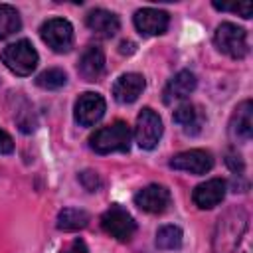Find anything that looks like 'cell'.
Listing matches in <instances>:
<instances>
[{
  "instance_id": "1",
  "label": "cell",
  "mask_w": 253,
  "mask_h": 253,
  "mask_svg": "<svg viewBox=\"0 0 253 253\" xmlns=\"http://www.w3.org/2000/svg\"><path fill=\"white\" fill-rule=\"evenodd\" d=\"M247 221H249V215L243 208L233 206V208L225 210L219 215L215 229H213V239H211L213 251L215 253H233L247 229Z\"/></svg>"
},
{
  "instance_id": "2",
  "label": "cell",
  "mask_w": 253,
  "mask_h": 253,
  "mask_svg": "<svg viewBox=\"0 0 253 253\" xmlns=\"http://www.w3.org/2000/svg\"><path fill=\"white\" fill-rule=\"evenodd\" d=\"M89 146L97 154L126 152L130 148V128L125 121H115L107 126L97 128L89 136Z\"/></svg>"
},
{
  "instance_id": "3",
  "label": "cell",
  "mask_w": 253,
  "mask_h": 253,
  "mask_svg": "<svg viewBox=\"0 0 253 253\" xmlns=\"http://www.w3.org/2000/svg\"><path fill=\"white\" fill-rule=\"evenodd\" d=\"M0 59L12 73L26 77V75H32V71L38 67L40 55L30 40H18L14 43H8L2 49Z\"/></svg>"
},
{
  "instance_id": "4",
  "label": "cell",
  "mask_w": 253,
  "mask_h": 253,
  "mask_svg": "<svg viewBox=\"0 0 253 253\" xmlns=\"http://www.w3.org/2000/svg\"><path fill=\"white\" fill-rule=\"evenodd\" d=\"M213 43L215 47L229 55L231 59H243L249 53L247 43V32L231 22H221L213 32Z\"/></svg>"
},
{
  "instance_id": "5",
  "label": "cell",
  "mask_w": 253,
  "mask_h": 253,
  "mask_svg": "<svg viewBox=\"0 0 253 253\" xmlns=\"http://www.w3.org/2000/svg\"><path fill=\"white\" fill-rule=\"evenodd\" d=\"M40 36L47 47H51L55 53H67L73 47V26L65 18H49L42 24Z\"/></svg>"
},
{
  "instance_id": "6",
  "label": "cell",
  "mask_w": 253,
  "mask_h": 253,
  "mask_svg": "<svg viewBox=\"0 0 253 253\" xmlns=\"http://www.w3.org/2000/svg\"><path fill=\"white\" fill-rule=\"evenodd\" d=\"M162 119L156 111H152L150 107L140 109L138 117H136V126H134V140L140 148L144 150H152L160 138H162Z\"/></svg>"
},
{
  "instance_id": "7",
  "label": "cell",
  "mask_w": 253,
  "mask_h": 253,
  "mask_svg": "<svg viewBox=\"0 0 253 253\" xmlns=\"http://www.w3.org/2000/svg\"><path fill=\"white\" fill-rule=\"evenodd\" d=\"M101 227L105 233L119 241H128L136 231L134 217L119 204H113L103 215H101Z\"/></svg>"
},
{
  "instance_id": "8",
  "label": "cell",
  "mask_w": 253,
  "mask_h": 253,
  "mask_svg": "<svg viewBox=\"0 0 253 253\" xmlns=\"http://www.w3.org/2000/svg\"><path fill=\"white\" fill-rule=\"evenodd\" d=\"M105 111H107V103H105L103 95L87 91V93H81L77 97L75 107H73V117H75L77 125L93 126L95 123H99L103 119Z\"/></svg>"
},
{
  "instance_id": "9",
  "label": "cell",
  "mask_w": 253,
  "mask_h": 253,
  "mask_svg": "<svg viewBox=\"0 0 253 253\" xmlns=\"http://www.w3.org/2000/svg\"><path fill=\"white\" fill-rule=\"evenodd\" d=\"M172 202L170 190L162 184H148L134 194V206L146 213H162Z\"/></svg>"
},
{
  "instance_id": "10",
  "label": "cell",
  "mask_w": 253,
  "mask_h": 253,
  "mask_svg": "<svg viewBox=\"0 0 253 253\" xmlns=\"http://www.w3.org/2000/svg\"><path fill=\"white\" fill-rule=\"evenodd\" d=\"M211 166H213V156L202 148L184 150L170 158V168L190 172V174H206L211 170Z\"/></svg>"
},
{
  "instance_id": "11",
  "label": "cell",
  "mask_w": 253,
  "mask_h": 253,
  "mask_svg": "<svg viewBox=\"0 0 253 253\" xmlns=\"http://www.w3.org/2000/svg\"><path fill=\"white\" fill-rule=\"evenodd\" d=\"M132 22L142 36H162L170 26V16L158 8H140L134 12Z\"/></svg>"
},
{
  "instance_id": "12",
  "label": "cell",
  "mask_w": 253,
  "mask_h": 253,
  "mask_svg": "<svg viewBox=\"0 0 253 253\" xmlns=\"http://www.w3.org/2000/svg\"><path fill=\"white\" fill-rule=\"evenodd\" d=\"M253 134V103L251 99L241 101L229 119V136L235 142H247Z\"/></svg>"
},
{
  "instance_id": "13",
  "label": "cell",
  "mask_w": 253,
  "mask_h": 253,
  "mask_svg": "<svg viewBox=\"0 0 253 253\" xmlns=\"http://www.w3.org/2000/svg\"><path fill=\"white\" fill-rule=\"evenodd\" d=\"M196 85H198L196 75H194L192 71H188V69H182V71H178V73L166 83V87H164V91H162V101H164L166 105L180 103V101L188 99V97L194 93Z\"/></svg>"
},
{
  "instance_id": "14",
  "label": "cell",
  "mask_w": 253,
  "mask_h": 253,
  "mask_svg": "<svg viewBox=\"0 0 253 253\" xmlns=\"http://www.w3.org/2000/svg\"><path fill=\"white\" fill-rule=\"evenodd\" d=\"M225 190H227L225 180L211 178V180H206V182H202V184H198L194 188L192 200L200 210H211V208H215V206H219L223 202Z\"/></svg>"
},
{
  "instance_id": "15",
  "label": "cell",
  "mask_w": 253,
  "mask_h": 253,
  "mask_svg": "<svg viewBox=\"0 0 253 253\" xmlns=\"http://www.w3.org/2000/svg\"><path fill=\"white\" fill-rule=\"evenodd\" d=\"M77 73L89 83L101 79V75L105 73V53L99 45H87L83 49L77 63Z\"/></svg>"
},
{
  "instance_id": "16",
  "label": "cell",
  "mask_w": 253,
  "mask_h": 253,
  "mask_svg": "<svg viewBox=\"0 0 253 253\" xmlns=\"http://www.w3.org/2000/svg\"><path fill=\"white\" fill-rule=\"evenodd\" d=\"M144 87H146V81L140 73H123L113 83V97H115V101H119L123 105H128V103H134L140 97Z\"/></svg>"
},
{
  "instance_id": "17",
  "label": "cell",
  "mask_w": 253,
  "mask_h": 253,
  "mask_svg": "<svg viewBox=\"0 0 253 253\" xmlns=\"http://www.w3.org/2000/svg\"><path fill=\"white\" fill-rule=\"evenodd\" d=\"M85 24L87 28L99 36V38H113L119 28H121V22H119V16L115 12H109L105 8H95L87 14L85 18Z\"/></svg>"
},
{
  "instance_id": "18",
  "label": "cell",
  "mask_w": 253,
  "mask_h": 253,
  "mask_svg": "<svg viewBox=\"0 0 253 253\" xmlns=\"http://www.w3.org/2000/svg\"><path fill=\"white\" fill-rule=\"evenodd\" d=\"M172 119H174V123L180 125V128H182L186 134H190V136L200 134L202 128H204V123H206L204 111H202L198 105H194V103H182V105L174 111Z\"/></svg>"
},
{
  "instance_id": "19",
  "label": "cell",
  "mask_w": 253,
  "mask_h": 253,
  "mask_svg": "<svg viewBox=\"0 0 253 253\" xmlns=\"http://www.w3.org/2000/svg\"><path fill=\"white\" fill-rule=\"evenodd\" d=\"M89 223V213L79 208H63L57 213V229L61 231H79L87 227Z\"/></svg>"
},
{
  "instance_id": "20",
  "label": "cell",
  "mask_w": 253,
  "mask_h": 253,
  "mask_svg": "<svg viewBox=\"0 0 253 253\" xmlns=\"http://www.w3.org/2000/svg\"><path fill=\"white\" fill-rule=\"evenodd\" d=\"M20 26H22V20L18 10L10 4H0V40H6L12 34H16Z\"/></svg>"
},
{
  "instance_id": "21",
  "label": "cell",
  "mask_w": 253,
  "mask_h": 253,
  "mask_svg": "<svg viewBox=\"0 0 253 253\" xmlns=\"http://www.w3.org/2000/svg\"><path fill=\"white\" fill-rule=\"evenodd\" d=\"M182 229L178 225H162L158 231H156V247L162 249V251H170V249H178L182 245Z\"/></svg>"
},
{
  "instance_id": "22",
  "label": "cell",
  "mask_w": 253,
  "mask_h": 253,
  "mask_svg": "<svg viewBox=\"0 0 253 253\" xmlns=\"http://www.w3.org/2000/svg\"><path fill=\"white\" fill-rule=\"evenodd\" d=\"M65 83H67V75H65V71L59 69V67L45 69V71H42V73L36 77V85L42 87V89H47V91L61 89Z\"/></svg>"
},
{
  "instance_id": "23",
  "label": "cell",
  "mask_w": 253,
  "mask_h": 253,
  "mask_svg": "<svg viewBox=\"0 0 253 253\" xmlns=\"http://www.w3.org/2000/svg\"><path fill=\"white\" fill-rule=\"evenodd\" d=\"M215 10H221V12H233V14H239L241 18H251L253 14V4L251 2H243V4H225V2H213L211 4Z\"/></svg>"
},
{
  "instance_id": "24",
  "label": "cell",
  "mask_w": 253,
  "mask_h": 253,
  "mask_svg": "<svg viewBox=\"0 0 253 253\" xmlns=\"http://www.w3.org/2000/svg\"><path fill=\"white\" fill-rule=\"evenodd\" d=\"M79 182L83 184V188H85L87 192H97L99 186H101V180H99L97 172H93V170H83V172L79 174Z\"/></svg>"
},
{
  "instance_id": "25",
  "label": "cell",
  "mask_w": 253,
  "mask_h": 253,
  "mask_svg": "<svg viewBox=\"0 0 253 253\" xmlns=\"http://www.w3.org/2000/svg\"><path fill=\"white\" fill-rule=\"evenodd\" d=\"M14 150V140H12V136L4 130V128H0V154H10Z\"/></svg>"
},
{
  "instance_id": "26",
  "label": "cell",
  "mask_w": 253,
  "mask_h": 253,
  "mask_svg": "<svg viewBox=\"0 0 253 253\" xmlns=\"http://www.w3.org/2000/svg\"><path fill=\"white\" fill-rule=\"evenodd\" d=\"M59 253H89V249H87V245H85V241L83 239H73L65 249H61Z\"/></svg>"
},
{
  "instance_id": "27",
  "label": "cell",
  "mask_w": 253,
  "mask_h": 253,
  "mask_svg": "<svg viewBox=\"0 0 253 253\" xmlns=\"http://www.w3.org/2000/svg\"><path fill=\"white\" fill-rule=\"evenodd\" d=\"M225 162L229 164V168H231V172H243V160H241V156L239 154H235V152H227V158H225Z\"/></svg>"
},
{
  "instance_id": "28",
  "label": "cell",
  "mask_w": 253,
  "mask_h": 253,
  "mask_svg": "<svg viewBox=\"0 0 253 253\" xmlns=\"http://www.w3.org/2000/svg\"><path fill=\"white\" fill-rule=\"evenodd\" d=\"M119 51H121V53H132V51H134V43H132V42H121Z\"/></svg>"
}]
</instances>
